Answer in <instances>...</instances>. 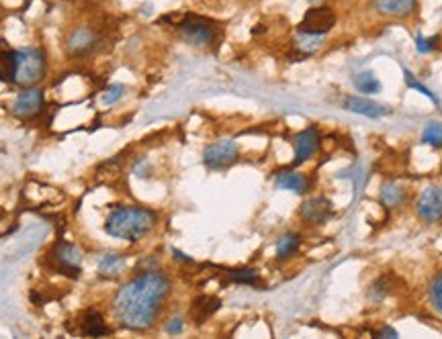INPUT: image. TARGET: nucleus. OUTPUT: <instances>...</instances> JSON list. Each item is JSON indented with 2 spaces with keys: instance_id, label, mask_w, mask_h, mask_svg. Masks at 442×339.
Listing matches in <instances>:
<instances>
[{
  "instance_id": "31",
  "label": "nucleus",
  "mask_w": 442,
  "mask_h": 339,
  "mask_svg": "<svg viewBox=\"0 0 442 339\" xmlns=\"http://www.w3.org/2000/svg\"><path fill=\"white\" fill-rule=\"evenodd\" d=\"M324 2H326V0H309V4H313V6H315V4H324Z\"/></svg>"
},
{
  "instance_id": "27",
  "label": "nucleus",
  "mask_w": 442,
  "mask_h": 339,
  "mask_svg": "<svg viewBox=\"0 0 442 339\" xmlns=\"http://www.w3.org/2000/svg\"><path fill=\"white\" fill-rule=\"evenodd\" d=\"M404 76H406V84H408L410 88H414V90H418V92H422V94H424V96H428L432 103H439V101H436V96H434V94H432V92L424 86V84H420V82L414 78V74H410L408 70H404Z\"/></svg>"
},
{
  "instance_id": "10",
  "label": "nucleus",
  "mask_w": 442,
  "mask_h": 339,
  "mask_svg": "<svg viewBox=\"0 0 442 339\" xmlns=\"http://www.w3.org/2000/svg\"><path fill=\"white\" fill-rule=\"evenodd\" d=\"M418 215L426 223H436L442 219V186H428L418 199Z\"/></svg>"
},
{
  "instance_id": "21",
  "label": "nucleus",
  "mask_w": 442,
  "mask_h": 339,
  "mask_svg": "<svg viewBox=\"0 0 442 339\" xmlns=\"http://www.w3.org/2000/svg\"><path fill=\"white\" fill-rule=\"evenodd\" d=\"M406 201V190L395 182L383 184L381 188V203L385 205L387 209H395Z\"/></svg>"
},
{
  "instance_id": "4",
  "label": "nucleus",
  "mask_w": 442,
  "mask_h": 339,
  "mask_svg": "<svg viewBox=\"0 0 442 339\" xmlns=\"http://www.w3.org/2000/svg\"><path fill=\"white\" fill-rule=\"evenodd\" d=\"M48 72V57L39 48L15 50V70L13 82L19 86H33L45 76Z\"/></svg>"
},
{
  "instance_id": "28",
  "label": "nucleus",
  "mask_w": 442,
  "mask_h": 339,
  "mask_svg": "<svg viewBox=\"0 0 442 339\" xmlns=\"http://www.w3.org/2000/svg\"><path fill=\"white\" fill-rule=\"evenodd\" d=\"M439 45V37H430V39H418V50L422 53H426V52H432L434 48Z\"/></svg>"
},
{
  "instance_id": "24",
  "label": "nucleus",
  "mask_w": 442,
  "mask_h": 339,
  "mask_svg": "<svg viewBox=\"0 0 442 339\" xmlns=\"http://www.w3.org/2000/svg\"><path fill=\"white\" fill-rule=\"evenodd\" d=\"M229 278L234 282H240V284H252V287L258 284V272L256 270H246V268L244 270H231Z\"/></svg>"
},
{
  "instance_id": "9",
  "label": "nucleus",
  "mask_w": 442,
  "mask_h": 339,
  "mask_svg": "<svg viewBox=\"0 0 442 339\" xmlns=\"http://www.w3.org/2000/svg\"><path fill=\"white\" fill-rule=\"evenodd\" d=\"M418 0H371V8L383 17L393 21H406L418 13Z\"/></svg>"
},
{
  "instance_id": "30",
  "label": "nucleus",
  "mask_w": 442,
  "mask_h": 339,
  "mask_svg": "<svg viewBox=\"0 0 442 339\" xmlns=\"http://www.w3.org/2000/svg\"><path fill=\"white\" fill-rule=\"evenodd\" d=\"M379 336L383 338V336H387V338H397V331L395 329H383V331H379Z\"/></svg>"
},
{
  "instance_id": "3",
  "label": "nucleus",
  "mask_w": 442,
  "mask_h": 339,
  "mask_svg": "<svg viewBox=\"0 0 442 339\" xmlns=\"http://www.w3.org/2000/svg\"><path fill=\"white\" fill-rule=\"evenodd\" d=\"M170 19H174V27L178 29L180 39L199 50H209L220 41V27L213 21L205 19V17H197V15H172Z\"/></svg>"
},
{
  "instance_id": "7",
  "label": "nucleus",
  "mask_w": 442,
  "mask_h": 339,
  "mask_svg": "<svg viewBox=\"0 0 442 339\" xmlns=\"http://www.w3.org/2000/svg\"><path fill=\"white\" fill-rule=\"evenodd\" d=\"M238 143L231 139H221L218 143H211L205 154L203 161L209 170H225L229 168L236 159H238Z\"/></svg>"
},
{
  "instance_id": "2",
  "label": "nucleus",
  "mask_w": 442,
  "mask_h": 339,
  "mask_svg": "<svg viewBox=\"0 0 442 339\" xmlns=\"http://www.w3.org/2000/svg\"><path fill=\"white\" fill-rule=\"evenodd\" d=\"M158 225V215L152 209L127 205V207H115L105 221V231L123 241H139L145 235L154 231Z\"/></svg>"
},
{
  "instance_id": "11",
  "label": "nucleus",
  "mask_w": 442,
  "mask_h": 339,
  "mask_svg": "<svg viewBox=\"0 0 442 339\" xmlns=\"http://www.w3.org/2000/svg\"><path fill=\"white\" fill-rule=\"evenodd\" d=\"M43 108V90L27 86L13 103V113L21 119H31L39 115Z\"/></svg>"
},
{
  "instance_id": "23",
  "label": "nucleus",
  "mask_w": 442,
  "mask_h": 339,
  "mask_svg": "<svg viewBox=\"0 0 442 339\" xmlns=\"http://www.w3.org/2000/svg\"><path fill=\"white\" fill-rule=\"evenodd\" d=\"M424 143L428 145H434V147H442V125L441 123H428V127L424 131V137H422Z\"/></svg>"
},
{
  "instance_id": "15",
  "label": "nucleus",
  "mask_w": 442,
  "mask_h": 339,
  "mask_svg": "<svg viewBox=\"0 0 442 339\" xmlns=\"http://www.w3.org/2000/svg\"><path fill=\"white\" fill-rule=\"evenodd\" d=\"M221 301L218 296H211V294H203V296H197L191 305V319H193L197 325H203L205 321H209L213 315L218 313L220 309Z\"/></svg>"
},
{
  "instance_id": "25",
  "label": "nucleus",
  "mask_w": 442,
  "mask_h": 339,
  "mask_svg": "<svg viewBox=\"0 0 442 339\" xmlns=\"http://www.w3.org/2000/svg\"><path fill=\"white\" fill-rule=\"evenodd\" d=\"M428 294H430V303H432V307H434V309L442 315V274H439V276L430 282Z\"/></svg>"
},
{
  "instance_id": "6",
  "label": "nucleus",
  "mask_w": 442,
  "mask_h": 339,
  "mask_svg": "<svg viewBox=\"0 0 442 339\" xmlns=\"http://www.w3.org/2000/svg\"><path fill=\"white\" fill-rule=\"evenodd\" d=\"M336 21H338V17H336V13L332 10L330 6L315 4V6H311L305 13L301 23L297 25V31L311 33V35H326L336 27Z\"/></svg>"
},
{
  "instance_id": "19",
  "label": "nucleus",
  "mask_w": 442,
  "mask_h": 339,
  "mask_svg": "<svg viewBox=\"0 0 442 339\" xmlns=\"http://www.w3.org/2000/svg\"><path fill=\"white\" fill-rule=\"evenodd\" d=\"M125 266H127L125 256H121V254H107V256L101 260V264H99V274H101L103 278L115 280V278H119V276L125 272Z\"/></svg>"
},
{
  "instance_id": "18",
  "label": "nucleus",
  "mask_w": 442,
  "mask_h": 339,
  "mask_svg": "<svg viewBox=\"0 0 442 339\" xmlns=\"http://www.w3.org/2000/svg\"><path fill=\"white\" fill-rule=\"evenodd\" d=\"M80 331L88 338H101L110 333V327L99 311H86L80 319Z\"/></svg>"
},
{
  "instance_id": "20",
  "label": "nucleus",
  "mask_w": 442,
  "mask_h": 339,
  "mask_svg": "<svg viewBox=\"0 0 442 339\" xmlns=\"http://www.w3.org/2000/svg\"><path fill=\"white\" fill-rule=\"evenodd\" d=\"M299 245H301V237L297 233L280 235L278 241H276V258L278 260H287V258L295 256Z\"/></svg>"
},
{
  "instance_id": "1",
  "label": "nucleus",
  "mask_w": 442,
  "mask_h": 339,
  "mask_svg": "<svg viewBox=\"0 0 442 339\" xmlns=\"http://www.w3.org/2000/svg\"><path fill=\"white\" fill-rule=\"evenodd\" d=\"M168 294L170 280L158 270H148L117 292L115 317L131 331H145L154 325Z\"/></svg>"
},
{
  "instance_id": "8",
  "label": "nucleus",
  "mask_w": 442,
  "mask_h": 339,
  "mask_svg": "<svg viewBox=\"0 0 442 339\" xmlns=\"http://www.w3.org/2000/svg\"><path fill=\"white\" fill-rule=\"evenodd\" d=\"M54 256L55 266L59 272L72 276V278H78L80 276V266H83V252L74 245V243H68V241H57L52 252Z\"/></svg>"
},
{
  "instance_id": "13",
  "label": "nucleus",
  "mask_w": 442,
  "mask_h": 339,
  "mask_svg": "<svg viewBox=\"0 0 442 339\" xmlns=\"http://www.w3.org/2000/svg\"><path fill=\"white\" fill-rule=\"evenodd\" d=\"M320 133L315 127H309V129L301 131L295 139H293V145H295V164H304L309 157L313 156L318 150H320Z\"/></svg>"
},
{
  "instance_id": "12",
  "label": "nucleus",
  "mask_w": 442,
  "mask_h": 339,
  "mask_svg": "<svg viewBox=\"0 0 442 339\" xmlns=\"http://www.w3.org/2000/svg\"><path fill=\"white\" fill-rule=\"evenodd\" d=\"M299 217L307 225H324L332 217V203L324 196H313L301 205Z\"/></svg>"
},
{
  "instance_id": "5",
  "label": "nucleus",
  "mask_w": 442,
  "mask_h": 339,
  "mask_svg": "<svg viewBox=\"0 0 442 339\" xmlns=\"http://www.w3.org/2000/svg\"><path fill=\"white\" fill-rule=\"evenodd\" d=\"M99 43H101V37H99L97 29H92L90 25H78L66 35L64 48H66L68 55L83 57V55L94 52L99 48Z\"/></svg>"
},
{
  "instance_id": "29",
  "label": "nucleus",
  "mask_w": 442,
  "mask_h": 339,
  "mask_svg": "<svg viewBox=\"0 0 442 339\" xmlns=\"http://www.w3.org/2000/svg\"><path fill=\"white\" fill-rule=\"evenodd\" d=\"M183 331V319L180 317H174V319H170V323L166 325V333H170V336H176V333H180Z\"/></svg>"
},
{
  "instance_id": "26",
  "label": "nucleus",
  "mask_w": 442,
  "mask_h": 339,
  "mask_svg": "<svg viewBox=\"0 0 442 339\" xmlns=\"http://www.w3.org/2000/svg\"><path fill=\"white\" fill-rule=\"evenodd\" d=\"M123 92H125V86H123V84H110L109 88L105 90V94H103V105H115V103L123 96Z\"/></svg>"
},
{
  "instance_id": "22",
  "label": "nucleus",
  "mask_w": 442,
  "mask_h": 339,
  "mask_svg": "<svg viewBox=\"0 0 442 339\" xmlns=\"http://www.w3.org/2000/svg\"><path fill=\"white\" fill-rule=\"evenodd\" d=\"M355 86H357V90L362 92V94H377V92H381V82L379 78L373 74V72H360L355 76Z\"/></svg>"
},
{
  "instance_id": "17",
  "label": "nucleus",
  "mask_w": 442,
  "mask_h": 339,
  "mask_svg": "<svg viewBox=\"0 0 442 339\" xmlns=\"http://www.w3.org/2000/svg\"><path fill=\"white\" fill-rule=\"evenodd\" d=\"M276 186H280L283 190H291L297 194H305L309 190V180L301 172L295 170H283L276 174Z\"/></svg>"
},
{
  "instance_id": "16",
  "label": "nucleus",
  "mask_w": 442,
  "mask_h": 339,
  "mask_svg": "<svg viewBox=\"0 0 442 339\" xmlns=\"http://www.w3.org/2000/svg\"><path fill=\"white\" fill-rule=\"evenodd\" d=\"M324 48V35H311L297 31V37L293 39V57L305 59Z\"/></svg>"
},
{
  "instance_id": "14",
  "label": "nucleus",
  "mask_w": 442,
  "mask_h": 339,
  "mask_svg": "<svg viewBox=\"0 0 442 339\" xmlns=\"http://www.w3.org/2000/svg\"><path fill=\"white\" fill-rule=\"evenodd\" d=\"M344 108L350 110V113L362 115V117H369V119H381V117H387L391 113V108L379 105L371 99H364V96H346Z\"/></svg>"
}]
</instances>
